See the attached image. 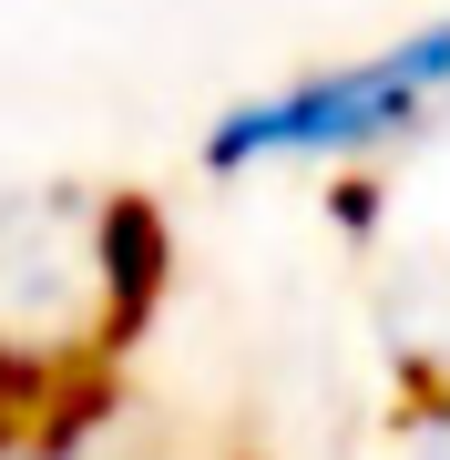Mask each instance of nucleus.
Here are the masks:
<instances>
[{"label": "nucleus", "mask_w": 450, "mask_h": 460, "mask_svg": "<svg viewBox=\"0 0 450 460\" xmlns=\"http://www.w3.org/2000/svg\"><path fill=\"white\" fill-rule=\"evenodd\" d=\"M450 123V11L419 31L349 51V62H317L297 83H267L246 102H225L205 123V174H287V164H358L389 154L410 133Z\"/></svg>", "instance_id": "nucleus-1"}]
</instances>
